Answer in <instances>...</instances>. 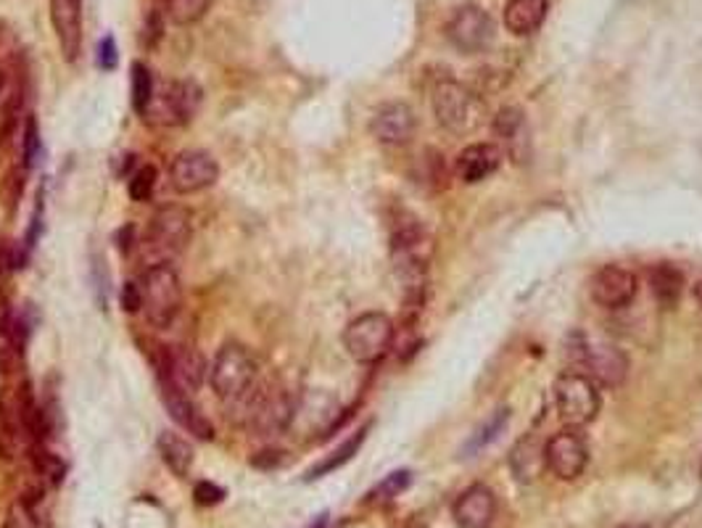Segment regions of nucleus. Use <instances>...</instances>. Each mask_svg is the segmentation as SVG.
Wrapping results in <instances>:
<instances>
[{
	"mask_svg": "<svg viewBox=\"0 0 702 528\" xmlns=\"http://www.w3.org/2000/svg\"><path fill=\"white\" fill-rule=\"evenodd\" d=\"M240 425L257 436H280L293 425L296 402L286 389L257 383L244 400L227 407Z\"/></svg>",
	"mask_w": 702,
	"mask_h": 528,
	"instance_id": "obj_1",
	"label": "nucleus"
},
{
	"mask_svg": "<svg viewBox=\"0 0 702 528\" xmlns=\"http://www.w3.org/2000/svg\"><path fill=\"white\" fill-rule=\"evenodd\" d=\"M566 354L578 373L589 375L597 386L616 389L626 381L629 373V360L618 346L608 344V341H595L584 333H570Z\"/></svg>",
	"mask_w": 702,
	"mask_h": 528,
	"instance_id": "obj_2",
	"label": "nucleus"
},
{
	"mask_svg": "<svg viewBox=\"0 0 702 528\" xmlns=\"http://www.w3.org/2000/svg\"><path fill=\"white\" fill-rule=\"evenodd\" d=\"M211 391L225 407L244 400L249 391L257 386V360L254 354L238 341H230L219 349L215 362L209 367Z\"/></svg>",
	"mask_w": 702,
	"mask_h": 528,
	"instance_id": "obj_3",
	"label": "nucleus"
},
{
	"mask_svg": "<svg viewBox=\"0 0 702 528\" xmlns=\"http://www.w3.org/2000/svg\"><path fill=\"white\" fill-rule=\"evenodd\" d=\"M143 314L154 328H172L183 310V283L177 270L169 262H156L146 267L141 280Z\"/></svg>",
	"mask_w": 702,
	"mask_h": 528,
	"instance_id": "obj_4",
	"label": "nucleus"
},
{
	"mask_svg": "<svg viewBox=\"0 0 702 528\" xmlns=\"http://www.w3.org/2000/svg\"><path fill=\"white\" fill-rule=\"evenodd\" d=\"M431 101L438 125L450 130L454 135L476 133L486 122L484 104H481L465 85H460L457 80H438L436 85H433Z\"/></svg>",
	"mask_w": 702,
	"mask_h": 528,
	"instance_id": "obj_5",
	"label": "nucleus"
},
{
	"mask_svg": "<svg viewBox=\"0 0 702 528\" xmlns=\"http://www.w3.org/2000/svg\"><path fill=\"white\" fill-rule=\"evenodd\" d=\"M394 320L385 312H364L354 318L343 331V346L360 365H375L394 346Z\"/></svg>",
	"mask_w": 702,
	"mask_h": 528,
	"instance_id": "obj_6",
	"label": "nucleus"
},
{
	"mask_svg": "<svg viewBox=\"0 0 702 528\" xmlns=\"http://www.w3.org/2000/svg\"><path fill=\"white\" fill-rule=\"evenodd\" d=\"M555 402L562 423L570 428H584L600 413V386L578 370H566L555 381Z\"/></svg>",
	"mask_w": 702,
	"mask_h": 528,
	"instance_id": "obj_7",
	"label": "nucleus"
},
{
	"mask_svg": "<svg viewBox=\"0 0 702 528\" xmlns=\"http://www.w3.org/2000/svg\"><path fill=\"white\" fill-rule=\"evenodd\" d=\"M198 106H202V87L193 80H172L156 85L143 122L156 127H183L196 116Z\"/></svg>",
	"mask_w": 702,
	"mask_h": 528,
	"instance_id": "obj_8",
	"label": "nucleus"
},
{
	"mask_svg": "<svg viewBox=\"0 0 702 528\" xmlns=\"http://www.w3.org/2000/svg\"><path fill=\"white\" fill-rule=\"evenodd\" d=\"M544 465L560 482H576L589 465V447L578 428L560 431L544 444Z\"/></svg>",
	"mask_w": 702,
	"mask_h": 528,
	"instance_id": "obj_9",
	"label": "nucleus"
},
{
	"mask_svg": "<svg viewBox=\"0 0 702 528\" xmlns=\"http://www.w3.org/2000/svg\"><path fill=\"white\" fill-rule=\"evenodd\" d=\"M219 180V164L211 154L206 151H183L177 154L169 164V185L177 194L190 196L202 194V190L211 188Z\"/></svg>",
	"mask_w": 702,
	"mask_h": 528,
	"instance_id": "obj_10",
	"label": "nucleus"
},
{
	"mask_svg": "<svg viewBox=\"0 0 702 528\" xmlns=\"http://www.w3.org/2000/svg\"><path fill=\"white\" fill-rule=\"evenodd\" d=\"M190 230H193V217L185 207H177V204H169V207H162L151 217L148 222V244L151 249L159 253H177L183 251L190 241Z\"/></svg>",
	"mask_w": 702,
	"mask_h": 528,
	"instance_id": "obj_11",
	"label": "nucleus"
},
{
	"mask_svg": "<svg viewBox=\"0 0 702 528\" xmlns=\"http://www.w3.org/2000/svg\"><path fill=\"white\" fill-rule=\"evenodd\" d=\"M446 35L457 51L481 53L494 40V19L481 6H463V9L454 11Z\"/></svg>",
	"mask_w": 702,
	"mask_h": 528,
	"instance_id": "obj_12",
	"label": "nucleus"
},
{
	"mask_svg": "<svg viewBox=\"0 0 702 528\" xmlns=\"http://www.w3.org/2000/svg\"><path fill=\"white\" fill-rule=\"evenodd\" d=\"M159 389H162L164 407H167L169 417L180 425L183 431H188L190 436L202 438V442H211V438H215V425H211L209 417L196 407L193 394L183 391L177 383H172L167 375H159Z\"/></svg>",
	"mask_w": 702,
	"mask_h": 528,
	"instance_id": "obj_13",
	"label": "nucleus"
},
{
	"mask_svg": "<svg viewBox=\"0 0 702 528\" xmlns=\"http://www.w3.org/2000/svg\"><path fill=\"white\" fill-rule=\"evenodd\" d=\"M591 299L605 310H623L634 301L639 283L637 276L631 270H626L621 265H605L602 270L595 272L591 278Z\"/></svg>",
	"mask_w": 702,
	"mask_h": 528,
	"instance_id": "obj_14",
	"label": "nucleus"
},
{
	"mask_svg": "<svg viewBox=\"0 0 702 528\" xmlns=\"http://www.w3.org/2000/svg\"><path fill=\"white\" fill-rule=\"evenodd\" d=\"M159 375H167L172 383H177L188 394H196L204 386V381L209 379V367L202 352H196L193 346H175L164 349L162 362H159Z\"/></svg>",
	"mask_w": 702,
	"mask_h": 528,
	"instance_id": "obj_15",
	"label": "nucleus"
},
{
	"mask_svg": "<svg viewBox=\"0 0 702 528\" xmlns=\"http://www.w3.org/2000/svg\"><path fill=\"white\" fill-rule=\"evenodd\" d=\"M48 13H51L61 56L74 64L82 53V0H48Z\"/></svg>",
	"mask_w": 702,
	"mask_h": 528,
	"instance_id": "obj_16",
	"label": "nucleus"
},
{
	"mask_svg": "<svg viewBox=\"0 0 702 528\" xmlns=\"http://www.w3.org/2000/svg\"><path fill=\"white\" fill-rule=\"evenodd\" d=\"M370 133L383 146H407L417 133V116L407 104H385L370 122Z\"/></svg>",
	"mask_w": 702,
	"mask_h": 528,
	"instance_id": "obj_17",
	"label": "nucleus"
},
{
	"mask_svg": "<svg viewBox=\"0 0 702 528\" xmlns=\"http://www.w3.org/2000/svg\"><path fill=\"white\" fill-rule=\"evenodd\" d=\"M452 516L460 528H492L497 518V494L484 484L471 486L454 499Z\"/></svg>",
	"mask_w": 702,
	"mask_h": 528,
	"instance_id": "obj_18",
	"label": "nucleus"
},
{
	"mask_svg": "<svg viewBox=\"0 0 702 528\" xmlns=\"http://www.w3.org/2000/svg\"><path fill=\"white\" fill-rule=\"evenodd\" d=\"M499 162L502 154L497 146H492V143H473V146H467L463 154L457 156L454 173H457L463 183H481L492 173H497Z\"/></svg>",
	"mask_w": 702,
	"mask_h": 528,
	"instance_id": "obj_19",
	"label": "nucleus"
},
{
	"mask_svg": "<svg viewBox=\"0 0 702 528\" xmlns=\"http://www.w3.org/2000/svg\"><path fill=\"white\" fill-rule=\"evenodd\" d=\"M547 0H507L505 6V27L515 38H528L547 19Z\"/></svg>",
	"mask_w": 702,
	"mask_h": 528,
	"instance_id": "obj_20",
	"label": "nucleus"
},
{
	"mask_svg": "<svg viewBox=\"0 0 702 528\" xmlns=\"http://www.w3.org/2000/svg\"><path fill=\"white\" fill-rule=\"evenodd\" d=\"M544 465V444L534 434L523 436L510 452V470L520 484H534L541 476Z\"/></svg>",
	"mask_w": 702,
	"mask_h": 528,
	"instance_id": "obj_21",
	"label": "nucleus"
},
{
	"mask_svg": "<svg viewBox=\"0 0 702 528\" xmlns=\"http://www.w3.org/2000/svg\"><path fill=\"white\" fill-rule=\"evenodd\" d=\"M647 283L655 301L663 307H677L681 293H684V272L671 262H658L647 270Z\"/></svg>",
	"mask_w": 702,
	"mask_h": 528,
	"instance_id": "obj_22",
	"label": "nucleus"
},
{
	"mask_svg": "<svg viewBox=\"0 0 702 528\" xmlns=\"http://www.w3.org/2000/svg\"><path fill=\"white\" fill-rule=\"evenodd\" d=\"M156 449H159L162 463L175 473L177 478H188L193 470V459H196V452H193L188 438H183L175 431H164L159 434V442H156Z\"/></svg>",
	"mask_w": 702,
	"mask_h": 528,
	"instance_id": "obj_23",
	"label": "nucleus"
},
{
	"mask_svg": "<svg viewBox=\"0 0 702 528\" xmlns=\"http://www.w3.org/2000/svg\"><path fill=\"white\" fill-rule=\"evenodd\" d=\"M364 438H368V425H364V428H360L357 431L354 436H349L347 442L341 444L339 449H333L330 452V455L322 459V463H318L314 465L312 470L307 473V482H314V478H322V476H328V473H333V470H339L341 465H347L351 457L357 455V452H360V447L364 444Z\"/></svg>",
	"mask_w": 702,
	"mask_h": 528,
	"instance_id": "obj_24",
	"label": "nucleus"
},
{
	"mask_svg": "<svg viewBox=\"0 0 702 528\" xmlns=\"http://www.w3.org/2000/svg\"><path fill=\"white\" fill-rule=\"evenodd\" d=\"M209 9H211V0H162L164 17L177 27L202 22L206 13H209Z\"/></svg>",
	"mask_w": 702,
	"mask_h": 528,
	"instance_id": "obj_25",
	"label": "nucleus"
},
{
	"mask_svg": "<svg viewBox=\"0 0 702 528\" xmlns=\"http://www.w3.org/2000/svg\"><path fill=\"white\" fill-rule=\"evenodd\" d=\"M30 459H32V468L38 473V478L48 486H59L64 482V473L66 465L64 459L59 455H53L51 449H45V444H34L30 449Z\"/></svg>",
	"mask_w": 702,
	"mask_h": 528,
	"instance_id": "obj_26",
	"label": "nucleus"
},
{
	"mask_svg": "<svg viewBox=\"0 0 702 528\" xmlns=\"http://www.w3.org/2000/svg\"><path fill=\"white\" fill-rule=\"evenodd\" d=\"M0 528H40L38 497L34 494H22V497L13 499Z\"/></svg>",
	"mask_w": 702,
	"mask_h": 528,
	"instance_id": "obj_27",
	"label": "nucleus"
},
{
	"mask_svg": "<svg viewBox=\"0 0 702 528\" xmlns=\"http://www.w3.org/2000/svg\"><path fill=\"white\" fill-rule=\"evenodd\" d=\"M154 93H156L154 74H151L146 64L135 61L133 64V108H135V114L141 116V120H143V114L148 112L151 101H154Z\"/></svg>",
	"mask_w": 702,
	"mask_h": 528,
	"instance_id": "obj_28",
	"label": "nucleus"
},
{
	"mask_svg": "<svg viewBox=\"0 0 702 528\" xmlns=\"http://www.w3.org/2000/svg\"><path fill=\"white\" fill-rule=\"evenodd\" d=\"M494 133L513 146V143H518L523 138V133H526V116L515 106L499 108L497 116H494Z\"/></svg>",
	"mask_w": 702,
	"mask_h": 528,
	"instance_id": "obj_29",
	"label": "nucleus"
},
{
	"mask_svg": "<svg viewBox=\"0 0 702 528\" xmlns=\"http://www.w3.org/2000/svg\"><path fill=\"white\" fill-rule=\"evenodd\" d=\"M410 486H412V473L410 470H396V473H391V476H385L383 482L368 494V499H364V503H368V505L391 503V499H396L399 494L407 491Z\"/></svg>",
	"mask_w": 702,
	"mask_h": 528,
	"instance_id": "obj_30",
	"label": "nucleus"
},
{
	"mask_svg": "<svg viewBox=\"0 0 702 528\" xmlns=\"http://www.w3.org/2000/svg\"><path fill=\"white\" fill-rule=\"evenodd\" d=\"M156 183H159V173H156L154 164H143V167H137L135 173L130 175L127 194H130V198H133V201L143 204V201H148L151 196H154Z\"/></svg>",
	"mask_w": 702,
	"mask_h": 528,
	"instance_id": "obj_31",
	"label": "nucleus"
},
{
	"mask_svg": "<svg viewBox=\"0 0 702 528\" xmlns=\"http://www.w3.org/2000/svg\"><path fill=\"white\" fill-rule=\"evenodd\" d=\"M505 423H507V410H499V413H497V415H494V417H492V421H488V423L484 425V428H481V431H478V434L471 438V442H467V449H471V452H476V449H481V447H484V444H488V442H492V438H494V436H497L502 428H505Z\"/></svg>",
	"mask_w": 702,
	"mask_h": 528,
	"instance_id": "obj_32",
	"label": "nucleus"
},
{
	"mask_svg": "<svg viewBox=\"0 0 702 528\" xmlns=\"http://www.w3.org/2000/svg\"><path fill=\"white\" fill-rule=\"evenodd\" d=\"M22 148H24V167H32L40 156V130H38V122H34V116H30L24 125Z\"/></svg>",
	"mask_w": 702,
	"mask_h": 528,
	"instance_id": "obj_33",
	"label": "nucleus"
},
{
	"mask_svg": "<svg viewBox=\"0 0 702 528\" xmlns=\"http://www.w3.org/2000/svg\"><path fill=\"white\" fill-rule=\"evenodd\" d=\"M162 35H164V11L154 9L146 17V24H143V43H146V48H156L159 45Z\"/></svg>",
	"mask_w": 702,
	"mask_h": 528,
	"instance_id": "obj_34",
	"label": "nucleus"
},
{
	"mask_svg": "<svg viewBox=\"0 0 702 528\" xmlns=\"http://www.w3.org/2000/svg\"><path fill=\"white\" fill-rule=\"evenodd\" d=\"M95 61H99V66L103 72H114L116 64H120V48H116V40L114 35H106L99 43V56H95Z\"/></svg>",
	"mask_w": 702,
	"mask_h": 528,
	"instance_id": "obj_35",
	"label": "nucleus"
},
{
	"mask_svg": "<svg viewBox=\"0 0 702 528\" xmlns=\"http://www.w3.org/2000/svg\"><path fill=\"white\" fill-rule=\"evenodd\" d=\"M193 497H196L198 505L204 507H215L225 499V489L223 486L211 484V482H198L196 489H193Z\"/></svg>",
	"mask_w": 702,
	"mask_h": 528,
	"instance_id": "obj_36",
	"label": "nucleus"
},
{
	"mask_svg": "<svg viewBox=\"0 0 702 528\" xmlns=\"http://www.w3.org/2000/svg\"><path fill=\"white\" fill-rule=\"evenodd\" d=\"M120 301H122V310H125V312H130V314L141 312V310H143V297H141V286H137V283H133V280H130V283H125V286H122Z\"/></svg>",
	"mask_w": 702,
	"mask_h": 528,
	"instance_id": "obj_37",
	"label": "nucleus"
},
{
	"mask_svg": "<svg viewBox=\"0 0 702 528\" xmlns=\"http://www.w3.org/2000/svg\"><path fill=\"white\" fill-rule=\"evenodd\" d=\"M286 459L288 457H286L283 449H265L251 459V465L254 468H261V470H275V468H280V465H286Z\"/></svg>",
	"mask_w": 702,
	"mask_h": 528,
	"instance_id": "obj_38",
	"label": "nucleus"
},
{
	"mask_svg": "<svg viewBox=\"0 0 702 528\" xmlns=\"http://www.w3.org/2000/svg\"><path fill=\"white\" fill-rule=\"evenodd\" d=\"M11 307H9V299H6V293L0 291V333H6V328H9L11 322Z\"/></svg>",
	"mask_w": 702,
	"mask_h": 528,
	"instance_id": "obj_39",
	"label": "nucleus"
},
{
	"mask_svg": "<svg viewBox=\"0 0 702 528\" xmlns=\"http://www.w3.org/2000/svg\"><path fill=\"white\" fill-rule=\"evenodd\" d=\"M6 391H9V367H6V362L0 360V402H3Z\"/></svg>",
	"mask_w": 702,
	"mask_h": 528,
	"instance_id": "obj_40",
	"label": "nucleus"
},
{
	"mask_svg": "<svg viewBox=\"0 0 702 528\" xmlns=\"http://www.w3.org/2000/svg\"><path fill=\"white\" fill-rule=\"evenodd\" d=\"M694 299H698L700 307H702V280H700L698 286H694Z\"/></svg>",
	"mask_w": 702,
	"mask_h": 528,
	"instance_id": "obj_41",
	"label": "nucleus"
},
{
	"mask_svg": "<svg viewBox=\"0 0 702 528\" xmlns=\"http://www.w3.org/2000/svg\"><path fill=\"white\" fill-rule=\"evenodd\" d=\"M326 524H328V516H322V518L318 520V524H312L309 528H326Z\"/></svg>",
	"mask_w": 702,
	"mask_h": 528,
	"instance_id": "obj_42",
	"label": "nucleus"
},
{
	"mask_svg": "<svg viewBox=\"0 0 702 528\" xmlns=\"http://www.w3.org/2000/svg\"><path fill=\"white\" fill-rule=\"evenodd\" d=\"M3 87H6V74L3 70H0V95H3Z\"/></svg>",
	"mask_w": 702,
	"mask_h": 528,
	"instance_id": "obj_43",
	"label": "nucleus"
},
{
	"mask_svg": "<svg viewBox=\"0 0 702 528\" xmlns=\"http://www.w3.org/2000/svg\"><path fill=\"white\" fill-rule=\"evenodd\" d=\"M623 528H650V526H644V524H629V526H623Z\"/></svg>",
	"mask_w": 702,
	"mask_h": 528,
	"instance_id": "obj_44",
	"label": "nucleus"
},
{
	"mask_svg": "<svg viewBox=\"0 0 702 528\" xmlns=\"http://www.w3.org/2000/svg\"><path fill=\"white\" fill-rule=\"evenodd\" d=\"M700 473H702V468H700Z\"/></svg>",
	"mask_w": 702,
	"mask_h": 528,
	"instance_id": "obj_45",
	"label": "nucleus"
}]
</instances>
